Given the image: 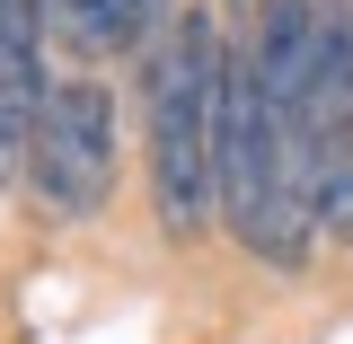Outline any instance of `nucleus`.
<instances>
[{"label":"nucleus","mask_w":353,"mask_h":344,"mask_svg":"<svg viewBox=\"0 0 353 344\" xmlns=\"http://www.w3.org/2000/svg\"><path fill=\"white\" fill-rule=\"evenodd\" d=\"M318 27H327V9H318V0H256L248 71H256V88H265V106H274V115H301L309 62H318Z\"/></svg>","instance_id":"3"},{"label":"nucleus","mask_w":353,"mask_h":344,"mask_svg":"<svg viewBox=\"0 0 353 344\" xmlns=\"http://www.w3.org/2000/svg\"><path fill=\"white\" fill-rule=\"evenodd\" d=\"M27 150H36V185L62 212H97V203L115 194V97L88 80V71L53 80L44 106H36Z\"/></svg>","instance_id":"2"},{"label":"nucleus","mask_w":353,"mask_h":344,"mask_svg":"<svg viewBox=\"0 0 353 344\" xmlns=\"http://www.w3.org/2000/svg\"><path fill=\"white\" fill-rule=\"evenodd\" d=\"M221 27L212 9H176L168 44L150 62V194H159V230L185 239L212 212V132H221Z\"/></svg>","instance_id":"1"}]
</instances>
